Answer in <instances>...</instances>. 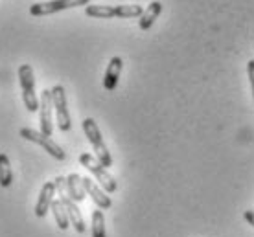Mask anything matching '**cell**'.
Returning a JSON list of instances; mask_svg holds the SVG:
<instances>
[{"label":"cell","instance_id":"1","mask_svg":"<svg viewBox=\"0 0 254 237\" xmlns=\"http://www.w3.org/2000/svg\"><path fill=\"white\" fill-rule=\"evenodd\" d=\"M83 131H85L87 140L90 142V145L94 149V156L98 158V162H100L103 167L113 166V156H111L107 145H105V142H103L98 123H96L92 118H85V120H83Z\"/></svg>","mask_w":254,"mask_h":237},{"label":"cell","instance_id":"2","mask_svg":"<svg viewBox=\"0 0 254 237\" xmlns=\"http://www.w3.org/2000/svg\"><path fill=\"white\" fill-rule=\"evenodd\" d=\"M79 164H81L83 167H87L90 173L94 175L96 180L102 184V188L107 193H115L116 190H118V184H116L115 177L109 173L107 167H103L102 164L98 162V158H96V156H92L90 153L79 154Z\"/></svg>","mask_w":254,"mask_h":237},{"label":"cell","instance_id":"3","mask_svg":"<svg viewBox=\"0 0 254 237\" xmlns=\"http://www.w3.org/2000/svg\"><path fill=\"white\" fill-rule=\"evenodd\" d=\"M19 81L20 89H22L24 107L30 112L39 110V99L35 96V77H33V68L30 64H20L19 66Z\"/></svg>","mask_w":254,"mask_h":237},{"label":"cell","instance_id":"4","mask_svg":"<svg viewBox=\"0 0 254 237\" xmlns=\"http://www.w3.org/2000/svg\"><path fill=\"white\" fill-rule=\"evenodd\" d=\"M20 136H22L24 140H30V142H33V143L41 145V147L45 149L50 156H54L56 160H64V156H66V154H64V151L61 149V145H58L56 142L52 140L50 136H45L43 133L35 131V129L22 127V129H20Z\"/></svg>","mask_w":254,"mask_h":237},{"label":"cell","instance_id":"5","mask_svg":"<svg viewBox=\"0 0 254 237\" xmlns=\"http://www.w3.org/2000/svg\"><path fill=\"white\" fill-rule=\"evenodd\" d=\"M52 101H54V112H56L59 131L66 133L72 127V122H70V112L66 107V94H64L63 85H56L52 89Z\"/></svg>","mask_w":254,"mask_h":237},{"label":"cell","instance_id":"6","mask_svg":"<svg viewBox=\"0 0 254 237\" xmlns=\"http://www.w3.org/2000/svg\"><path fill=\"white\" fill-rule=\"evenodd\" d=\"M90 0H48V2H39V4H32L30 15L32 17H45V15H52V13L63 11V9H70V7L87 6Z\"/></svg>","mask_w":254,"mask_h":237},{"label":"cell","instance_id":"7","mask_svg":"<svg viewBox=\"0 0 254 237\" xmlns=\"http://www.w3.org/2000/svg\"><path fill=\"white\" fill-rule=\"evenodd\" d=\"M52 110H54V101H52V90H43L39 97V114H41V133L45 136H52L54 133V120H52Z\"/></svg>","mask_w":254,"mask_h":237},{"label":"cell","instance_id":"8","mask_svg":"<svg viewBox=\"0 0 254 237\" xmlns=\"http://www.w3.org/2000/svg\"><path fill=\"white\" fill-rule=\"evenodd\" d=\"M83 188H85L87 195H90V199L94 200V204L100 210H109L113 206V200L109 199V195H105V191H102V188L96 186L94 180H90L89 177L83 179Z\"/></svg>","mask_w":254,"mask_h":237},{"label":"cell","instance_id":"9","mask_svg":"<svg viewBox=\"0 0 254 237\" xmlns=\"http://www.w3.org/2000/svg\"><path fill=\"white\" fill-rule=\"evenodd\" d=\"M54 195H56V184L54 182H46L41 193H39L37 204H35V215L37 217H45L48 210L52 208V202H54Z\"/></svg>","mask_w":254,"mask_h":237},{"label":"cell","instance_id":"10","mask_svg":"<svg viewBox=\"0 0 254 237\" xmlns=\"http://www.w3.org/2000/svg\"><path fill=\"white\" fill-rule=\"evenodd\" d=\"M61 202L64 204V210L68 213L70 225L74 226V230H76L77 234H85V230H87V228H85V221H83V215H81V212H79V208H77L76 202L70 199L68 195L61 197Z\"/></svg>","mask_w":254,"mask_h":237},{"label":"cell","instance_id":"11","mask_svg":"<svg viewBox=\"0 0 254 237\" xmlns=\"http://www.w3.org/2000/svg\"><path fill=\"white\" fill-rule=\"evenodd\" d=\"M122 66H124V61L120 57H113L109 61L107 70H105V77H103V87H105V90L113 92L116 89L122 74Z\"/></svg>","mask_w":254,"mask_h":237},{"label":"cell","instance_id":"12","mask_svg":"<svg viewBox=\"0 0 254 237\" xmlns=\"http://www.w3.org/2000/svg\"><path fill=\"white\" fill-rule=\"evenodd\" d=\"M66 193L74 202H81L87 195L85 188H83V177H79L77 173L68 175L66 177Z\"/></svg>","mask_w":254,"mask_h":237},{"label":"cell","instance_id":"13","mask_svg":"<svg viewBox=\"0 0 254 237\" xmlns=\"http://www.w3.org/2000/svg\"><path fill=\"white\" fill-rule=\"evenodd\" d=\"M162 13V4H160L159 0H155V2H151L149 6L144 9V13H142V17H140V30H149L153 24H155V20L159 19V15Z\"/></svg>","mask_w":254,"mask_h":237},{"label":"cell","instance_id":"14","mask_svg":"<svg viewBox=\"0 0 254 237\" xmlns=\"http://www.w3.org/2000/svg\"><path fill=\"white\" fill-rule=\"evenodd\" d=\"M50 210H52V213H54V219H56V223H58L59 230H66L70 226V219H68L66 210H64V204L61 202V199H54Z\"/></svg>","mask_w":254,"mask_h":237},{"label":"cell","instance_id":"15","mask_svg":"<svg viewBox=\"0 0 254 237\" xmlns=\"http://www.w3.org/2000/svg\"><path fill=\"white\" fill-rule=\"evenodd\" d=\"M11 182H13V171H11L9 158H7L6 154H0V186L9 188Z\"/></svg>","mask_w":254,"mask_h":237},{"label":"cell","instance_id":"16","mask_svg":"<svg viewBox=\"0 0 254 237\" xmlns=\"http://www.w3.org/2000/svg\"><path fill=\"white\" fill-rule=\"evenodd\" d=\"M92 237H107L105 217H103L102 210H94V213H92Z\"/></svg>","mask_w":254,"mask_h":237},{"label":"cell","instance_id":"17","mask_svg":"<svg viewBox=\"0 0 254 237\" xmlns=\"http://www.w3.org/2000/svg\"><path fill=\"white\" fill-rule=\"evenodd\" d=\"M54 184H56V190H58L59 199H61V197H64V195H68V193H66V179H64V177H58V179L54 180Z\"/></svg>","mask_w":254,"mask_h":237},{"label":"cell","instance_id":"18","mask_svg":"<svg viewBox=\"0 0 254 237\" xmlns=\"http://www.w3.org/2000/svg\"><path fill=\"white\" fill-rule=\"evenodd\" d=\"M247 74H249L251 90H253V97H254V61H249V63H247Z\"/></svg>","mask_w":254,"mask_h":237},{"label":"cell","instance_id":"19","mask_svg":"<svg viewBox=\"0 0 254 237\" xmlns=\"http://www.w3.org/2000/svg\"><path fill=\"white\" fill-rule=\"evenodd\" d=\"M243 217H245V221H247L249 225L254 226V212L253 210H247V212L243 213Z\"/></svg>","mask_w":254,"mask_h":237}]
</instances>
